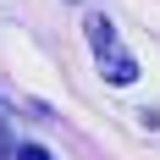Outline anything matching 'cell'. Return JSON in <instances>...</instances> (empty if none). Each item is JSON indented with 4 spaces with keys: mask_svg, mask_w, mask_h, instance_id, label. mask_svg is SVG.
I'll return each mask as SVG.
<instances>
[{
    "mask_svg": "<svg viewBox=\"0 0 160 160\" xmlns=\"http://www.w3.org/2000/svg\"><path fill=\"white\" fill-rule=\"evenodd\" d=\"M72 6H83V0H72Z\"/></svg>",
    "mask_w": 160,
    "mask_h": 160,
    "instance_id": "277c9868",
    "label": "cell"
},
{
    "mask_svg": "<svg viewBox=\"0 0 160 160\" xmlns=\"http://www.w3.org/2000/svg\"><path fill=\"white\" fill-rule=\"evenodd\" d=\"M11 160H55V155H50V149L44 144H22V149H17V155Z\"/></svg>",
    "mask_w": 160,
    "mask_h": 160,
    "instance_id": "7a4b0ae2",
    "label": "cell"
},
{
    "mask_svg": "<svg viewBox=\"0 0 160 160\" xmlns=\"http://www.w3.org/2000/svg\"><path fill=\"white\" fill-rule=\"evenodd\" d=\"M11 155H17V144H11V122L0 116V160H11Z\"/></svg>",
    "mask_w": 160,
    "mask_h": 160,
    "instance_id": "3957f363",
    "label": "cell"
},
{
    "mask_svg": "<svg viewBox=\"0 0 160 160\" xmlns=\"http://www.w3.org/2000/svg\"><path fill=\"white\" fill-rule=\"evenodd\" d=\"M83 39H88V55H94V72L111 88H132L138 83V55L127 50V39H122V28H116L105 11H88L83 17Z\"/></svg>",
    "mask_w": 160,
    "mask_h": 160,
    "instance_id": "6da1fadb",
    "label": "cell"
}]
</instances>
